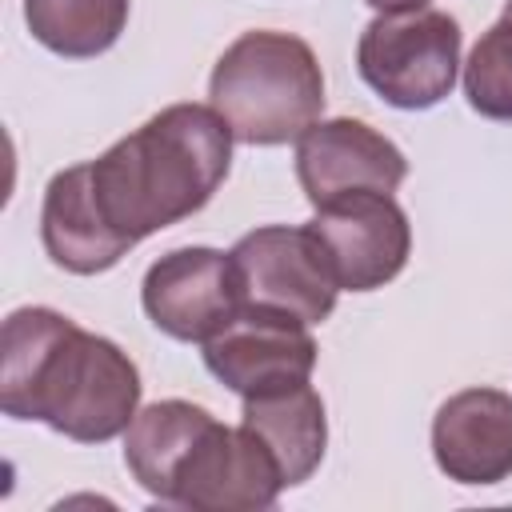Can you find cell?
Returning <instances> with one entry per match:
<instances>
[{
  "label": "cell",
  "mask_w": 512,
  "mask_h": 512,
  "mask_svg": "<svg viewBox=\"0 0 512 512\" xmlns=\"http://www.w3.org/2000/svg\"><path fill=\"white\" fill-rule=\"evenodd\" d=\"M140 304L164 336L204 344L244 308V284L232 252L192 244L164 252L144 272Z\"/></svg>",
  "instance_id": "cell-7"
},
{
  "label": "cell",
  "mask_w": 512,
  "mask_h": 512,
  "mask_svg": "<svg viewBox=\"0 0 512 512\" xmlns=\"http://www.w3.org/2000/svg\"><path fill=\"white\" fill-rule=\"evenodd\" d=\"M408 176L404 152L364 120H316L296 140V180L312 208L348 192H396Z\"/></svg>",
  "instance_id": "cell-10"
},
{
  "label": "cell",
  "mask_w": 512,
  "mask_h": 512,
  "mask_svg": "<svg viewBox=\"0 0 512 512\" xmlns=\"http://www.w3.org/2000/svg\"><path fill=\"white\" fill-rule=\"evenodd\" d=\"M140 368L108 336L84 332L56 308L8 312L0 332V408L52 432L104 444L140 412Z\"/></svg>",
  "instance_id": "cell-1"
},
{
  "label": "cell",
  "mask_w": 512,
  "mask_h": 512,
  "mask_svg": "<svg viewBox=\"0 0 512 512\" xmlns=\"http://www.w3.org/2000/svg\"><path fill=\"white\" fill-rule=\"evenodd\" d=\"M464 96L488 120H512V20L500 16L464 64Z\"/></svg>",
  "instance_id": "cell-16"
},
{
  "label": "cell",
  "mask_w": 512,
  "mask_h": 512,
  "mask_svg": "<svg viewBox=\"0 0 512 512\" xmlns=\"http://www.w3.org/2000/svg\"><path fill=\"white\" fill-rule=\"evenodd\" d=\"M504 16H508V20H512V0H508V4H504Z\"/></svg>",
  "instance_id": "cell-18"
},
{
  "label": "cell",
  "mask_w": 512,
  "mask_h": 512,
  "mask_svg": "<svg viewBox=\"0 0 512 512\" xmlns=\"http://www.w3.org/2000/svg\"><path fill=\"white\" fill-rule=\"evenodd\" d=\"M464 32L456 16L436 8L380 12L356 44L360 80L392 108L424 112L456 88Z\"/></svg>",
  "instance_id": "cell-4"
},
{
  "label": "cell",
  "mask_w": 512,
  "mask_h": 512,
  "mask_svg": "<svg viewBox=\"0 0 512 512\" xmlns=\"http://www.w3.org/2000/svg\"><path fill=\"white\" fill-rule=\"evenodd\" d=\"M208 104L252 148L300 140L324 112V72L308 40L252 28L236 36L208 76Z\"/></svg>",
  "instance_id": "cell-3"
},
{
  "label": "cell",
  "mask_w": 512,
  "mask_h": 512,
  "mask_svg": "<svg viewBox=\"0 0 512 512\" xmlns=\"http://www.w3.org/2000/svg\"><path fill=\"white\" fill-rule=\"evenodd\" d=\"M24 24L48 52L92 60L120 40L128 0H24Z\"/></svg>",
  "instance_id": "cell-15"
},
{
  "label": "cell",
  "mask_w": 512,
  "mask_h": 512,
  "mask_svg": "<svg viewBox=\"0 0 512 512\" xmlns=\"http://www.w3.org/2000/svg\"><path fill=\"white\" fill-rule=\"evenodd\" d=\"M436 468L456 484H500L512 476V396L464 388L432 416Z\"/></svg>",
  "instance_id": "cell-11"
},
{
  "label": "cell",
  "mask_w": 512,
  "mask_h": 512,
  "mask_svg": "<svg viewBox=\"0 0 512 512\" xmlns=\"http://www.w3.org/2000/svg\"><path fill=\"white\" fill-rule=\"evenodd\" d=\"M308 228L320 236L336 284L372 292L396 280L412 252V224L388 192H348L316 208Z\"/></svg>",
  "instance_id": "cell-9"
},
{
  "label": "cell",
  "mask_w": 512,
  "mask_h": 512,
  "mask_svg": "<svg viewBox=\"0 0 512 512\" xmlns=\"http://www.w3.org/2000/svg\"><path fill=\"white\" fill-rule=\"evenodd\" d=\"M240 284H244V304L276 308L288 312L304 324H320L336 308V272L328 264V252L320 236L288 224H268L236 240L232 248Z\"/></svg>",
  "instance_id": "cell-6"
},
{
  "label": "cell",
  "mask_w": 512,
  "mask_h": 512,
  "mask_svg": "<svg viewBox=\"0 0 512 512\" xmlns=\"http://www.w3.org/2000/svg\"><path fill=\"white\" fill-rule=\"evenodd\" d=\"M208 420H212V412L192 400H156V404L140 408L124 432V464H128L132 480L148 496L168 504L172 476Z\"/></svg>",
  "instance_id": "cell-14"
},
{
  "label": "cell",
  "mask_w": 512,
  "mask_h": 512,
  "mask_svg": "<svg viewBox=\"0 0 512 512\" xmlns=\"http://www.w3.org/2000/svg\"><path fill=\"white\" fill-rule=\"evenodd\" d=\"M364 4L376 12H416V8H428L432 0H364Z\"/></svg>",
  "instance_id": "cell-17"
},
{
  "label": "cell",
  "mask_w": 512,
  "mask_h": 512,
  "mask_svg": "<svg viewBox=\"0 0 512 512\" xmlns=\"http://www.w3.org/2000/svg\"><path fill=\"white\" fill-rule=\"evenodd\" d=\"M240 424L268 444L288 488L304 484L324 460L328 420H324V400L312 384H288L260 396H244Z\"/></svg>",
  "instance_id": "cell-13"
},
{
  "label": "cell",
  "mask_w": 512,
  "mask_h": 512,
  "mask_svg": "<svg viewBox=\"0 0 512 512\" xmlns=\"http://www.w3.org/2000/svg\"><path fill=\"white\" fill-rule=\"evenodd\" d=\"M308 328L312 324L288 312L244 304L212 340H204V364L236 396L308 384L316 368V340Z\"/></svg>",
  "instance_id": "cell-8"
},
{
  "label": "cell",
  "mask_w": 512,
  "mask_h": 512,
  "mask_svg": "<svg viewBox=\"0 0 512 512\" xmlns=\"http://www.w3.org/2000/svg\"><path fill=\"white\" fill-rule=\"evenodd\" d=\"M232 128L212 104H168L84 164L104 224L136 248L196 216L232 168Z\"/></svg>",
  "instance_id": "cell-2"
},
{
  "label": "cell",
  "mask_w": 512,
  "mask_h": 512,
  "mask_svg": "<svg viewBox=\"0 0 512 512\" xmlns=\"http://www.w3.org/2000/svg\"><path fill=\"white\" fill-rule=\"evenodd\" d=\"M40 240L44 252L56 268L76 272V276H96L120 264L132 248L104 224L84 164H72L56 172L44 188V208H40Z\"/></svg>",
  "instance_id": "cell-12"
},
{
  "label": "cell",
  "mask_w": 512,
  "mask_h": 512,
  "mask_svg": "<svg viewBox=\"0 0 512 512\" xmlns=\"http://www.w3.org/2000/svg\"><path fill=\"white\" fill-rule=\"evenodd\" d=\"M284 472L252 428H228L216 416L184 452L168 504L192 512H256L284 492Z\"/></svg>",
  "instance_id": "cell-5"
}]
</instances>
